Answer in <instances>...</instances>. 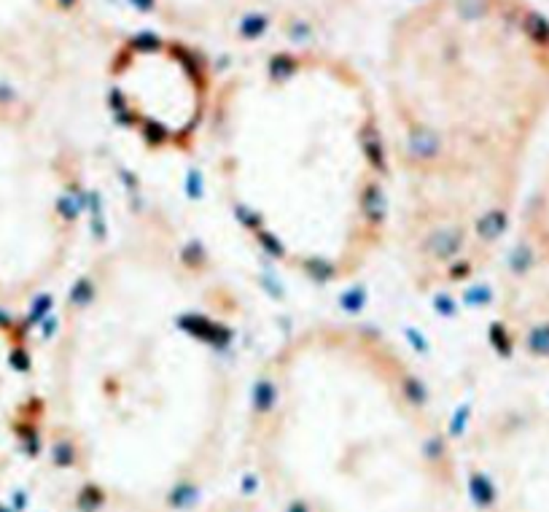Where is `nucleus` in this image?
<instances>
[{"mask_svg": "<svg viewBox=\"0 0 549 512\" xmlns=\"http://www.w3.org/2000/svg\"><path fill=\"white\" fill-rule=\"evenodd\" d=\"M248 307L213 251L135 200L65 286L46 348L49 461L73 512H192L243 432Z\"/></svg>", "mask_w": 549, "mask_h": 512, "instance_id": "f257e3e1", "label": "nucleus"}, {"mask_svg": "<svg viewBox=\"0 0 549 512\" xmlns=\"http://www.w3.org/2000/svg\"><path fill=\"white\" fill-rule=\"evenodd\" d=\"M202 151L234 230L283 275L332 289L391 248L383 105L342 57L272 51L218 81Z\"/></svg>", "mask_w": 549, "mask_h": 512, "instance_id": "7ed1b4c3", "label": "nucleus"}, {"mask_svg": "<svg viewBox=\"0 0 549 512\" xmlns=\"http://www.w3.org/2000/svg\"><path fill=\"white\" fill-rule=\"evenodd\" d=\"M78 0H0V63L22 73L57 68Z\"/></svg>", "mask_w": 549, "mask_h": 512, "instance_id": "1a4fd4ad", "label": "nucleus"}, {"mask_svg": "<svg viewBox=\"0 0 549 512\" xmlns=\"http://www.w3.org/2000/svg\"><path fill=\"white\" fill-rule=\"evenodd\" d=\"M192 512H275L259 496H210Z\"/></svg>", "mask_w": 549, "mask_h": 512, "instance_id": "9d476101", "label": "nucleus"}, {"mask_svg": "<svg viewBox=\"0 0 549 512\" xmlns=\"http://www.w3.org/2000/svg\"><path fill=\"white\" fill-rule=\"evenodd\" d=\"M398 267L425 297L493 275L549 116V19L528 0H420L383 73Z\"/></svg>", "mask_w": 549, "mask_h": 512, "instance_id": "f03ea898", "label": "nucleus"}, {"mask_svg": "<svg viewBox=\"0 0 549 512\" xmlns=\"http://www.w3.org/2000/svg\"><path fill=\"white\" fill-rule=\"evenodd\" d=\"M89 167L38 102L0 90V307L57 283L89 216Z\"/></svg>", "mask_w": 549, "mask_h": 512, "instance_id": "39448f33", "label": "nucleus"}, {"mask_svg": "<svg viewBox=\"0 0 549 512\" xmlns=\"http://www.w3.org/2000/svg\"><path fill=\"white\" fill-rule=\"evenodd\" d=\"M243 450L275 512H469L458 437L380 326L320 319L251 375Z\"/></svg>", "mask_w": 549, "mask_h": 512, "instance_id": "20e7f679", "label": "nucleus"}, {"mask_svg": "<svg viewBox=\"0 0 549 512\" xmlns=\"http://www.w3.org/2000/svg\"><path fill=\"white\" fill-rule=\"evenodd\" d=\"M493 278L487 343L504 361L549 380V154L528 181Z\"/></svg>", "mask_w": 549, "mask_h": 512, "instance_id": "0eeeda50", "label": "nucleus"}, {"mask_svg": "<svg viewBox=\"0 0 549 512\" xmlns=\"http://www.w3.org/2000/svg\"><path fill=\"white\" fill-rule=\"evenodd\" d=\"M0 512H13V510H11V507H9V504H6V501L0 499Z\"/></svg>", "mask_w": 549, "mask_h": 512, "instance_id": "9b49d317", "label": "nucleus"}, {"mask_svg": "<svg viewBox=\"0 0 549 512\" xmlns=\"http://www.w3.org/2000/svg\"><path fill=\"white\" fill-rule=\"evenodd\" d=\"M216 90L200 51L178 38H132L108 68L114 119L159 156L202 151Z\"/></svg>", "mask_w": 549, "mask_h": 512, "instance_id": "423d86ee", "label": "nucleus"}, {"mask_svg": "<svg viewBox=\"0 0 549 512\" xmlns=\"http://www.w3.org/2000/svg\"><path fill=\"white\" fill-rule=\"evenodd\" d=\"M46 432V351L16 307H0V480L43 459Z\"/></svg>", "mask_w": 549, "mask_h": 512, "instance_id": "6e6552de", "label": "nucleus"}]
</instances>
